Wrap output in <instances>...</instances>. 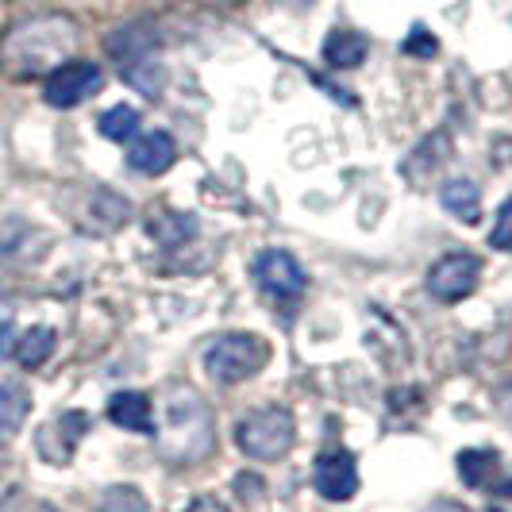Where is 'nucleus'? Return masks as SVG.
I'll return each instance as SVG.
<instances>
[{"mask_svg":"<svg viewBox=\"0 0 512 512\" xmlns=\"http://www.w3.org/2000/svg\"><path fill=\"white\" fill-rule=\"evenodd\" d=\"M31 512H62V509H54V505H35Z\"/></svg>","mask_w":512,"mask_h":512,"instance_id":"c85d7f7f","label":"nucleus"},{"mask_svg":"<svg viewBox=\"0 0 512 512\" xmlns=\"http://www.w3.org/2000/svg\"><path fill=\"white\" fill-rule=\"evenodd\" d=\"M436 51H439L436 35L428 27H412L409 39H405V54H412V58H432Z\"/></svg>","mask_w":512,"mask_h":512,"instance_id":"5701e85b","label":"nucleus"},{"mask_svg":"<svg viewBox=\"0 0 512 512\" xmlns=\"http://www.w3.org/2000/svg\"><path fill=\"white\" fill-rule=\"evenodd\" d=\"M312 482H316V493L328 497V501H351L355 489H359V462H355L351 451L332 447V451H324L316 459Z\"/></svg>","mask_w":512,"mask_h":512,"instance_id":"1a4fd4ad","label":"nucleus"},{"mask_svg":"<svg viewBox=\"0 0 512 512\" xmlns=\"http://www.w3.org/2000/svg\"><path fill=\"white\" fill-rule=\"evenodd\" d=\"M489 243H493L497 251H512V201L501 205V216H497V224H493Z\"/></svg>","mask_w":512,"mask_h":512,"instance_id":"b1692460","label":"nucleus"},{"mask_svg":"<svg viewBox=\"0 0 512 512\" xmlns=\"http://www.w3.org/2000/svg\"><path fill=\"white\" fill-rule=\"evenodd\" d=\"M97 512H147V497L131 486H112L97 497Z\"/></svg>","mask_w":512,"mask_h":512,"instance_id":"412c9836","label":"nucleus"},{"mask_svg":"<svg viewBox=\"0 0 512 512\" xmlns=\"http://www.w3.org/2000/svg\"><path fill=\"white\" fill-rule=\"evenodd\" d=\"M151 231L162 247H174V243H185V239L193 235V220H189V216H174V212H166L162 220H154Z\"/></svg>","mask_w":512,"mask_h":512,"instance_id":"4be33fe9","label":"nucleus"},{"mask_svg":"<svg viewBox=\"0 0 512 512\" xmlns=\"http://www.w3.org/2000/svg\"><path fill=\"white\" fill-rule=\"evenodd\" d=\"M108 54L116 58V66H120V74L128 77V85H135L147 97H158L162 70H158V39H154L151 27L135 24L116 31L108 39Z\"/></svg>","mask_w":512,"mask_h":512,"instance_id":"39448f33","label":"nucleus"},{"mask_svg":"<svg viewBox=\"0 0 512 512\" xmlns=\"http://www.w3.org/2000/svg\"><path fill=\"white\" fill-rule=\"evenodd\" d=\"M54 343H58L54 328H47V324H35V328H27V332L16 339V362H20V366H27V370H39V366L54 355Z\"/></svg>","mask_w":512,"mask_h":512,"instance_id":"dca6fc26","label":"nucleus"},{"mask_svg":"<svg viewBox=\"0 0 512 512\" xmlns=\"http://www.w3.org/2000/svg\"><path fill=\"white\" fill-rule=\"evenodd\" d=\"M128 216H131V205L120 193H112V189H97L93 193V201H89V224H93V231L108 235V231L124 228Z\"/></svg>","mask_w":512,"mask_h":512,"instance_id":"2eb2a0df","label":"nucleus"},{"mask_svg":"<svg viewBox=\"0 0 512 512\" xmlns=\"http://www.w3.org/2000/svg\"><path fill=\"white\" fill-rule=\"evenodd\" d=\"M424 512H470L466 505H459V501H447V497H439V501H432Z\"/></svg>","mask_w":512,"mask_h":512,"instance_id":"a878e982","label":"nucleus"},{"mask_svg":"<svg viewBox=\"0 0 512 512\" xmlns=\"http://www.w3.org/2000/svg\"><path fill=\"white\" fill-rule=\"evenodd\" d=\"M324 62H328L332 70H355V66L366 62V39H362L359 31L339 27V31H332V35L324 39Z\"/></svg>","mask_w":512,"mask_h":512,"instance_id":"4468645a","label":"nucleus"},{"mask_svg":"<svg viewBox=\"0 0 512 512\" xmlns=\"http://www.w3.org/2000/svg\"><path fill=\"white\" fill-rule=\"evenodd\" d=\"M282 4H289V8H308L312 0H282Z\"/></svg>","mask_w":512,"mask_h":512,"instance_id":"cd10ccee","label":"nucleus"},{"mask_svg":"<svg viewBox=\"0 0 512 512\" xmlns=\"http://www.w3.org/2000/svg\"><path fill=\"white\" fill-rule=\"evenodd\" d=\"M101 85H104L101 66H93V62H62L54 74H47L43 97L54 108H74V104L97 97Z\"/></svg>","mask_w":512,"mask_h":512,"instance_id":"6e6552de","label":"nucleus"},{"mask_svg":"<svg viewBox=\"0 0 512 512\" xmlns=\"http://www.w3.org/2000/svg\"><path fill=\"white\" fill-rule=\"evenodd\" d=\"M205 374L220 385H239L255 378L258 370H266L270 362V343L251 332L216 335L205 347Z\"/></svg>","mask_w":512,"mask_h":512,"instance_id":"7ed1b4c3","label":"nucleus"},{"mask_svg":"<svg viewBox=\"0 0 512 512\" xmlns=\"http://www.w3.org/2000/svg\"><path fill=\"white\" fill-rule=\"evenodd\" d=\"M216 447V424L212 409L193 393V389H170L166 393V412H162V428H158V451L166 462H201Z\"/></svg>","mask_w":512,"mask_h":512,"instance_id":"f03ea898","label":"nucleus"},{"mask_svg":"<svg viewBox=\"0 0 512 512\" xmlns=\"http://www.w3.org/2000/svg\"><path fill=\"white\" fill-rule=\"evenodd\" d=\"M489 512H512V478L489 489Z\"/></svg>","mask_w":512,"mask_h":512,"instance_id":"393cba45","label":"nucleus"},{"mask_svg":"<svg viewBox=\"0 0 512 512\" xmlns=\"http://www.w3.org/2000/svg\"><path fill=\"white\" fill-rule=\"evenodd\" d=\"M81 43V27L70 16H35L16 24L4 43H0V70L8 77H47L62 62H70V54Z\"/></svg>","mask_w":512,"mask_h":512,"instance_id":"f257e3e1","label":"nucleus"},{"mask_svg":"<svg viewBox=\"0 0 512 512\" xmlns=\"http://www.w3.org/2000/svg\"><path fill=\"white\" fill-rule=\"evenodd\" d=\"M447 154H451V143H447V135H443V131H436L432 139H424V143H420V151L412 154V158H405V166H416V162H420V174H416L412 181L428 178Z\"/></svg>","mask_w":512,"mask_h":512,"instance_id":"aec40b11","label":"nucleus"},{"mask_svg":"<svg viewBox=\"0 0 512 512\" xmlns=\"http://www.w3.org/2000/svg\"><path fill=\"white\" fill-rule=\"evenodd\" d=\"M478 278H482V262L470 251H451L428 270V293L443 305H455L478 289Z\"/></svg>","mask_w":512,"mask_h":512,"instance_id":"0eeeda50","label":"nucleus"},{"mask_svg":"<svg viewBox=\"0 0 512 512\" xmlns=\"http://www.w3.org/2000/svg\"><path fill=\"white\" fill-rule=\"evenodd\" d=\"M108 420H112L116 428H124V432H143V436H151L154 432L151 397L139 393V389H120V393H112V397H108Z\"/></svg>","mask_w":512,"mask_h":512,"instance_id":"f8f14e48","label":"nucleus"},{"mask_svg":"<svg viewBox=\"0 0 512 512\" xmlns=\"http://www.w3.org/2000/svg\"><path fill=\"white\" fill-rule=\"evenodd\" d=\"M31 412V397H27L24 385L16 382H0V436H12L20 432V424Z\"/></svg>","mask_w":512,"mask_h":512,"instance_id":"a211bd4d","label":"nucleus"},{"mask_svg":"<svg viewBox=\"0 0 512 512\" xmlns=\"http://www.w3.org/2000/svg\"><path fill=\"white\" fill-rule=\"evenodd\" d=\"M24 4H39V0H24Z\"/></svg>","mask_w":512,"mask_h":512,"instance_id":"c756f323","label":"nucleus"},{"mask_svg":"<svg viewBox=\"0 0 512 512\" xmlns=\"http://www.w3.org/2000/svg\"><path fill=\"white\" fill-rule=\"evenodd\" d=\"M251 274H255L258 289H262L270 301H278V305L301 301V293H305V266L289 255V251H282V247L255 255Z\"/></svg>","mask_w":512,"mask_h":512,"instance_id":"423d86ee","label":"nucleus"},{"mask_svg":"<svg viewBox=\"0 0 512 512\" xmlns=\"http://www.w3.org/2000/svg\"><path fill=\"white\" fill-rule=\"evenodd\" d=\"M185 512H228V509H224L220 501H212V497H205V501H193V505H189Z\"/></svg>","mask_w":512,"mask_h":512,"instance_id":"bb28decb","label":"nucleus"},{"mask_svg":"<svg viewBox=\"0 0 512 512\" xmlns=\"http://www.w3.org/2000/svg\"><path fill=\"white\" fill-rule=\"evenodd\" d=\"M89 432V416L85 412H62L58 420H54L51 428H43L39 432V451H43V459L47 462H70L74 455V447L81 443V436Z\"/></svg>","mask_w":512,"mask_h":512,"instance_id":"9d476101","label":"nucleus"},{"mask_svg":"<svg viewBox=\"0 0 512 512\" xmlns=\"http://www.w3.org/2000/svg\"><path fill=\"white\" fill-rule=\"evenodd\" d=\"M497 466H501V459H497V451H489V447H482V451L470 447V451L459 455V474L470 489H493Z\"/></svg>","mask_w":512,"mask_h":512,"instance_id":"f3484780","label":"nucleus"},{"mask_svg":"<svg viewBox=\"0 0 512 512\" xmlns=\"http://www.w3.org/2000/svg\"><path fill=\"white\" fill-rule=\"evenodd\" d=\"M439 201H443V208H447L455 220H462V224H478V216H482V193H478V185L470 178L443 181Z\"/></svg>","mask_w":512,"mask_h":512,"instance_id":"ddd939ff","label":"nucleus"},{"mask_svg":"<svg viewBox=\"0 0 512 512\" xmlns=\"http://www.w3.org/2000/svg\"><path fill=\"white\" fill-rule=\"evenodd\" d=\"M174 158H178L174 135L151 131V135H143L139 143H131L128 166L135 170V174H143V178H158V174H166V170L174 166Z\"/></svg>","mask_w":512,"mask_h":512,"instance_id":"9b49d317","label":"nucleus"},{"mask_svg":"<svg viewBox=\"0 0 512 512\" xmlns=\"http://www.w3.org/2000/svg\"><path fill=\"white\" fill-rule=\"evenodd\" d=\"M97 128L112 143H131L139 135V112L131 104H116V108H108L101 120H97Z\"/></svg>","mask_w":512,"mask_h":512,"instance_id":"6ab92c4d","label":"nucleus"},{"mask_svg":"<svg viewBox=\"0 0 512 512\" xmlns=\"http://www.w3.org/2000/svg\"><path fill=\"white\" fill-rule=\"evenodd\" d=\"M293 439H297V424H293L289 409H282V405H266V409L247 412L239 420V428H235L239 451L258 462L285 459L289 447H293Z\"/></svg>","mask_w":512,"mask_h":512,"instance_id":"20e7f679","label":"nucleus"}]
</instances>
